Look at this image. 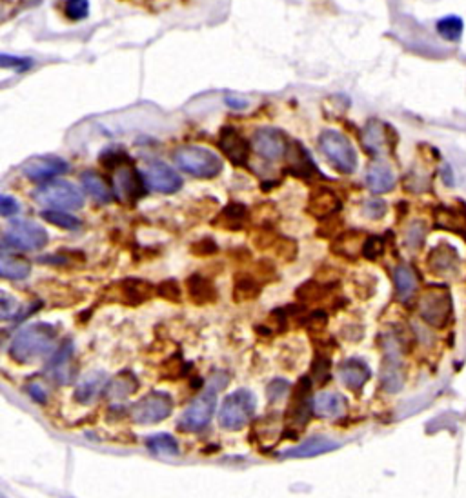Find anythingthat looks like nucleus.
Masks as SVG:
<instances>
[{"label":"nucleus","mask_w":466,"mask_h":498,"mask_svg":"<svg viewBox=\"0 0 466 498\" xmlns=\"http://www.w3.org/2000/svg\"><path fill=\"white\" fill-rule=\"evenodd\" d=\"M139 384L133 373L123 371L121 375H117L111 382H108L106 385V397L114 400H124L126 397H130L132 393H135Z\"/></svg>","instance_id":"393cba45"},{"label":"nucleus","mask_w":466,"mask_h":498,"mask_svg":"<svg viewBox=\"0 0 466 498\" xmlns=\"http://www.w3.org/2000/svg\"><path fill=\"white\" fill-rule=\"evenodd\" d=\"M288 390H290V384L286 380H273L272 384L268 385V399H270V402H275V400H281L282 397H285L286 393H288Z\"/></svg>","instance_id":"37998d69"},{"label":"nucleus","mask_w":466,"mask_h":498,"mask_svg":"<svg viewBox=\"0 0 466 498\" xmlns=\"http://www.w3.org/2000/svg\"><path fill=\"white\" fill-rule=\"evenodd\" d=\"M188 293L195 304H208L215 300V287L204 276L193 275L188 278Z\"/></svg>","instance_id":"c756f323"},{"label":"nucleus","mask_w":466,"mask_h":498,"mask_svg":"<svg viewBox=\"0 0 466 498\" xmlns=\"http://www.w3.org/2000/svg\"><path fill=\"white\" fill-rule=\"evenodd\" d=\"M370 375V367H368V364L364 362V360H361V358H348V360H344L339 367L341 382L353 391L361 390L362 385L368 382Z\"/></svg>","instance_id":"aec40b11"},{"label":"nucleus","mask_w":466,"mask_h":498,"mask_svg":"<svg viewBox=\"0 0 466 498\" xmlns=\"http://www.w3.org/2000/svg\"><path fill=\"white\" fill-rule=\"evenodd\" d=\"M310 384L308 378H301L299 384L295 385L294 393H292V402L288 408V415H286V422L288 426H294L297 429L306 424L310 420Z\"/></svg>","instance_id":"4468645a"},{"label":"nucleus","mask_w":466,"mask_h":498,"mask_svg":"<svg viewBox=\"0 0 466 498\" xmlns=\"http://www.w3.org/2000/svg\"><path fill=\"white\" fill-rule=\"evenodd\" d=\"M32 271V266L27 260L18 257H9V255H4L0 258V275L4 278H11V280H22L29 275Z\"/></svg>","instance_id":"c85d7f7f"},{"label":"nucleus","mask_w":466,"mask_h":498,"mask_svg":"<svg viewBox=\"0 0 466 498\" xmlns=\"http://www.w3.org/2000/svg\"><path fill=\"white\" fill-rule=\"evenodd\" d=\"M425 235H426V226L421 222V220H416V222H412V226L408 227L406 246L408 248L417 249L423 244V241H425Z\"/></svg>","instance_id":"4c0bfd02"},{"label":"nucleus","mask_w":466,"mask_h":498,"mask_svg":"<svg viewBox=\"0 0 466 498\" xmlns=\"http://www.w3.org/2000/svg\"><path fill=\"white\" fill-rule=\"evenodd\" d=\"M441 180H443L446 187H453V184H455V175H453V169L450 164H444L443 168H441Z\"/></svg>","instance_id":"49530a36"},{"label":"nucleus","mask_w":466,"mask_h":498,"mask_svg":"<svg viewBox=\"0 0 466 498\" xmlns=\"http://www.w3.org/2000/svg\"><path fill=\"white\" fill-rule=\"evenodd\" d=\"M219 148H221L222 153L230 159L231 164H235V166H246V162H248L249 144L245 136L237 131L235 127H222L221 136H219Z\"/></svg>","instance_id":"2eb2a0df"},{"label":"nucleus","mask_w":466,"mask_h":498,"mask_svg":"<svg viewBox=\"0 0 466 498\" xmlns=\"http://www.w3.org/2000/svg\"><path fill=\"white\" fill-rule=\"evenodd\" d=\"M435 29L439 33V36L446 42H459L462 33H465V20L458 15H448L437 20Z\"/></svg>","instance_id":"cd10ccee"},{"label":"nucleus","mask_w":466,"mask_h":498,"mask_svg":"<svg viewBox=\"0 0 466 498\" xmlns=\"http://www.w3.org/2000/svg\"><path fill=\"white\" fill-rule=\"evenodd\" d=\"M0 66L4 69H17V71H27L33 66L32 59H20V57H11V55H0Z\"/></svg>","instance_id":"58836bf2"},{"label":"nucleus","mask_w":466,"mask_h":498,"mask_svg":"<svg viewBox=\"0 0 466 498\" xmlns=\"http://www.w3.org/2000/svg\"><path fill=\"white\" fill-rule=\"evenodd\" d=\"M366 184L371 193H376V195L388 193V191L394 190L395 186L394 169L390 168L386 162H383V160H376V162L368 168Z\"/></svg>","instance_id":"412c9836"},{"label":"nucleus","mask_w":466,"mask_h":498,"mask_svg":"<svg viewBox=\"0 0 466 498\" xmlns=\"http://www.w3.org/2000/svg\"><path fill=\"white\" fill-rule=\"evenodd\" d=\"M115 195L124 202H135L146 195V182L142 180L141 173L132 168L130 164H124L117 168L114 177Z\"/></svg>","instance_id":"9d476101"},{"label":"nucleus","mask_w":466,"mask_h":498,"mask_svg":"<svg viewBox=\"0 0 466 498\" xmlns=\"http://www.w3.org/2000/svg\"><path fill=\"white\" fill-rule=\"evenodd\" d=\"M385 364L381 371L383 387L388 393H397L403 387V375H401V351L394 339H388L385 342Z\"/></svg>","instance_id":"f8f14e48"},{"label":"nucleus","mask_w":466,"mask_h":498,"mask_svg":"<svg viewBox=\"0 0 466 498\" xmlns=\"http://www.w3.org/2000/svg\"><path fill=\"white\" fill-rule=\"evenodd\" d=\"M394 280H395V290H397L399 299L408 300L416 291V275L408 266H397L394 271Z\"/></svg>","instance_id":"7c9ffc66"},{"label":"nucleus","mask_w":466,"mask_h":498,"mask_svg":"<svg viewBox=\"0 0 466 498\" xmlns=\"http://www.w3.org/2000/svg\"><path fill=\"white\" fill-rule=\"evenodd\" d=\"M385 144L386 136L383 124L377 122V120H370L366 127H364V133H362V145L366 148L368 153L379 155L383 148H385Z\"/></svg>","instance_id":"bb28decb"},{"label":"nucleus","mask_w":466,"mask_h":498,"mask_svg":"<svg viewBox=\"0 0 466 498\" xmlns=\"http://www.w3.org/2000/svg\"><path fill=\"white\" fill-rule=\"evenodd\" d=\"M42 218L46 222L53 224V226H59L62 229H78L82 226V222L78 220L75 215H69L66 211H60V209H44L42 211Z\"/></svg>","instance_id":"72a5a7b5"},{"label":"nucleus","mask_w":466,"mask_h":498,"mask_svg":"<svg viewBox=\"0 0 466 498\" xmlns=\"http://www.w3.org/2000/svg\"><path fill=\"white\" fill-rule=\"evenodd\" d=\"M261 291V285L252 278V276H239L235 282V290H233V297L237 300L255 299Z\"/></svg>","instance_id":"c9c22d12"},{"label":"nucleus","mask_w":466,"mask_h":498,"mask_svg":"<svg viewBox=\"0 0 466 498\" xmlns=\"http://www.w3.org/2000/svg\"><path fill=\"white\" fill-rule=\"evenodd\" d=\"M146 446L153 455H160V457H175L179 453V444L172 435L160 433V435H153L146 440Z\"/></svg>","instance_id":"473e14b6"},{"label":"nucleus","mask_w":466,"mask_h":498,"mask_svg":"<svg viewBox=\"0 0 466 498\" xmlns=\"http://www.w3.org/2000/svg\"><path fill=\"white\" fill-rule=\"evenodd\" d=\"M27 393H29V397H32L35 402H41V404H44L46 397H48L44 391V387L39 384H29V387H27Z\"/></svg>","instance_id":"de8ad7c7"},{"label":"nucleus","mask_w":466,"mask_h":498,"mask_svg":"<svg viewBox=\"0 0 466 498\" xmlns=\"http://www.w3.org/2000/svg\"><path fill=\"white\" fill-rule=\"evenodd\" d=\"M81 184L86 193L97 200V202H109L111 200V190L108 182L95 171H84L81 175Z\"/></svg>","instance_id":"a878e982"},{"label":"nucleus","mask_w":466,"mask_h":498,"mask_svg":"<svg viewBox=\"0 0 466 498\" xmlns=\"http://www.w3.org/2000/svg\"><path fill=\"white\" fill-rule=\"evenodd\" d=\"M319 150L328 159V162L344 175H350L357 169V151L348 136H344L343 133L335 129H324L319 135Z\"/></svg>","instance_id":"f03ea898"},{"label":"nucleus","mask_w":466,"mask_h":498,"mask_svg":"<svg viewBox=\"0 0 466 498\" xmlns=\"http://www.w3.org/2000/svg\"><path fill=\"white\" fill-rule=\"evenodd\" d=\"M428 269H430L434 275L439 276L455 275L459 269L458 251H455L452 246H437L430 253V257H428Z\"/></svg>","instance_id":"a211bd4d"},{"label":"nucleus","mask_w":466,"mask_h":498,"mask_svg":"<svg viewBox=\"0 0 466 498\" xmlns=\"http://www.w3.org/2000/svg\"><path fill=\"white\" fill-rule=\"evenodd\" d=\"M18 311V304L13 297H9L8 293L0 294V318L8 320V318L15 317Z\"/></svg>","instance_id":"79ce46f5"},{"label":"nucleus","mask_w":466,"mask_h":498,"mask_svg":"<svg viewBox=\"0 0 466 498\" xmlns=\"http://www.w3.org/2000/svg\"><path fill=\"white\" fill-rule=\"evenodd\" d=\"M42 0H20L17 4V11L15 13H18V11H24V9H32L35 8V6L41 4Z\"/></svg>","instance_id":"09e8293b"},{"label":"nucleus","mask_w":466,"mask_h":498,"mask_svg":"<svg viewBox=\"0 0 466 498\" xmlns=\"http://www.w3.org/2000/svg\"><path fill=\"white\" fill-rule=\"evenodd\" d=\"M106 373L91 371L84 375L75 387V400L78 404H91L106 387Z\"/></svg>","instance_id":"4be33fe9"},{"label":"nucleus","mask_w":466,"mask_h":498,"mask_svg":"<svg viewBox=\"0 0 466 498\" xmlns=\"http://www.w3.org/2000/svg\"><path fill=\"white\" fill-rule=\"evenodd\" d=\"M73 342L66 340L62 346L59 348V351L55 353V357L51 358L50 366H48V373L53 380H57L59 384H69L73 378L71 371V358H73Z\"/></svg>","instance_id":"6ab92c4d"},{"label":"nucleus","mask_w":466,"mask_h":498,"mask_svg":"<svg viewBox=\"0 0 466 498\" xmlns=\"http://www.w3.org/2000/svg\"><path fill=\"white\" fill-rule=\"evenodd\" d=\"M386 211H388V206H386L385 200L381 199H371L364 204V213H366V217H370L371 220L383 218L386 215Z\"/></svg>","instance_id":"a19ab883"},{"label":"nucleus","mask_w":466,"mask_h":498,"mask_svg":"<svg viewBox=\"0 0 466 498\" xmlns=\"http://www.w3.org/2000/svg\"><path fill=\"white\" fill-rule=\"evenodd\" d=\"M226 104L233 109H245L246 106H248V102H246V100H237V99H231V97H228Z\"/></svg>","instance_id":"8fccbe9b"},{"label":"nucleus","mask_w":466,"mask_h":498,"mask_svg":"<svg viewBox=\"0 0 466 498\" xmlns=\"http://www.w3.org/2000/svg\"><path fill=\"white\" fill-rule=\"evenodd\" d=\"M175 164L182 171L197 178H213L222 171V160L217 153L200 145H182L173 155Z\"/></svg>","instance_id":"7ed1b4c3"},{"label":"nucleus","mask_w":466,"mask_h":498,"mask_svg":"<svg viewBox=\"0 0 466 498\" xmlns=\"http://www.w3.org/2000/svg\"><path fill=\"white\" fill-rule=\"evenodd\" d=\"M57 339H59V333L51 324H42V322L29 324L15 335L13 342L9 346V355L20 364L35 362L53 351Z\"/></svg>","instance_id":"f257e3e1"},{"label":"nucleus","mask_w":466,"mask_h":498,"mask_svg":"<svg viewBox=\"0 0 466 498\" xmlns=\"http://www.w3.org/2000/svg\"><path fill=\"white\" fill-rule=\"evenodd\" d=\"M252 142H254L255 151L266 160L281 159L286 153L285 135L273 129V127H261V129H257Z\"/></svg>","instance_id":"dca6fc26"},{"label":"nucleus","mask_w":466,"mask_h":498,"mask_svg":"<svg viewBox=\"0 0 466 498\" xmlns=\"http://www.w3.org/2000/svg\"><path fill=\"white\" fill-rule=\"evenodd\" d=\"M306 209L317 218L331 217V215L341 211V200L331 190H328V187L324 186H319L310 193Z\"/></svg>","instance_id":"f3484780"},{"label":"nucleus","mask_w":466,"mask_h":498,"mask_svg":"<svg viewBox=\"0 0 466 498\" xmlns=\"http://www.w3.org/2000/svg\"><path fill=\"white\" fill-rule=\"evenodd\" d=\"M313 409L319 417H341L346 411V400L337 393L322 391L313 399Z\"/></svg>","instance_id":"b1692460"},{"label":"nucleus","mask_w":466,"mask_h":498,"mask_svg":"<svg viewBox=\"0 0 466 498\" xmlns=\"http://www.w3.org/2000/svg\"><path fill=\"white\" fill-rule=\"evenodd\" d=\"M123 291L126 297H130V302L137 304L142 300L150 299L151 285L142 280H126L123 284Z\"/></svg>","instance_id":"f704fd0d"},{"label":"nucleus","mask_w":466,"mask_h":498,"mask_svg":"<svg viewBox=\"0 0 466 498\" xmlns=\"http://www.w3.org/2000/svg\"><path fill=\"white\" fill-rule=\"evenodd\" d=\"M419 315L426 324L434 327H443L452 315V299L443 287H432L425 291L419 300Z\"/></svg>","instance_id":"1a4fd4ad"},{"label":"nucleus","mask_w":466,"mask_h":498,"mask_svg":"<svg viewBox=\"0 0 466 498\" xmlns=\"http://www.w3.org/2000/svg\"><path fill=\"white\" fill-rule=\"evenodd\" d=\"M18 211H20V206H18L17 199H13V197L9 195H2L0 197V213H2V217H13V215H17Z\"/></svg>","instance_id":"c03bdc74"},{"label":"nucleus","mask_w":466,"mask_h":498,"mask_svg":"<svg viewBox=\"0 0 466 498\" xmlns=\"http://www.w3.org/2000/svg\"><path fill=\"white\" fill-rule=\"evenodd\" d=\"M246 217H248V208L245 204H239V202H231L222 209L217 222L228 227V229H240Z\"/></svg>","instance_id":"2f4dec72"},{"label":"nucleus","mask_w":466,"mask_h":498,"mask_svg":"<svg viewBox=\"0 0 466 498\" xmlns=\"http://www.w3.org/2000/svg\"><path fill=\"white\" fill-rule=\"evenodd\" d=\"M255 413V397L248 390H237L228 394L219 409V424L224 429H242Z\"/></svg>","instance_id":"39448f33"},{"label":"nucleus","mask_w":466,"mask_h":498,"mask_svg":"<svg viewBox=\"0 0 466 498\" xmlns=\"http://www.w3.org/2000/svg\"><path fill=\"white\" fill-rule=\"evenodd\" d=\"M33 199L46 208L60 209V211L64 209L75 211L84 206L82 191L77 186H73L71 182L66 180L46 182L44 186H41L33 193Z\"/></svg>","instance_id":"20e7f679"},{"label":"nucleus","mask_w":466,"mask_h":498,"mask_svg":"<svg viewBox=\"0 0 466 498\" xmlns=\"http://www.w3.org/2000/svg\"><path fill=\"white\" fill-rule=\"evenodd\" d=\"M158 293L163 294L164 299L167 300H179V297H181V291H179V287H177L175 280L163 282V284L158 285Z\"/></svg>","instance_id":"a18cd8bd"},{"label":"nucleus","mask_w":466,"mask_h":498,"mask_svg":"<svg viewBox=\"0 0 466 498\" xmlns=\"http://www.w3.org/2000/svg\"><path fill=\"white\" fill-rule=\"evenodd\" d=\"M64 15L73 20H84L90 15V0H64Z\"/></svg>","instance_id":"e433bc0d"},{"label":"nucleus","mask_w":466,"mask_h":498,"mask_svg":"<svg viewBox=\"0 0 466 498\" xmlns=\"http://www.w3.org/2000/svg\"><path fill=\"white\" fill-rule=\"evenodd\" d=\"M69 169L68 162L59 157H36L24 164V177L33 182H48Z\"/></svg>","instance_id":"ddd939ff"},{"label":"nucleus","mask_w":466,"mask_h":498,"mask_svg":"<svg viewBox=\"0 0 466 498\" xmlns=\"http://www.w3.org/2000/svg\"><path fill=\"white\" fill-rule=\"evenodd\" d=\"M144 180L151 190L163 195H173L182 187L181 175L164 162H151L144 171Z\"/></svg>","instance_id":"9b49d317"},{"label":"nucleus","mask_w":466,"mask_h":498,"mask_svg":"<svg viewBox=\"0 0 466 498\" xmlns=\"http://www.w3.org/2000/svg\"><path fill=\"white\" fill-rule=\"evenodd\" d=\"M173 400L167 393L153 391L142 397L139 402L132 406V420L137 424H157L172 415Z\"/></svg>","instance_id":"6e6552de"},{"label":"nucleus","mask_w":466,"mask_h":498,"mask_svg":"<svg viewBox=\"0 0 466 498\" xmlns=\"http://www.w3.org/2000/svg\"><path fill=\"white\" fill-rule=\"evenodd\" d=\"M48 244V233L33 220H13L2 236V248L36 251Z\"/></svg>","instance_id":"423d86ee"},{"label":"nucleus","mask_w":466,"mask_h":498,"mask_svg":"<svg viewBox=\"0 0 466 498\" xmlns=\"http://www.w3.org/2000/svg\"><path fill=\"white\" fill-rule=\"evenodd\" d=\"M215 408H217V385H215V380H212L199 399H195L190 408L186 409L181 422H179V427L182 431L204 429L212 420Z\"/></svg>","instance_id":"0eeeda50"},{"label":"nucleus","mask_w":466,"mask_h":498,"mask_svg":"<svg viewBox=\"0 0 466 498\" xmlns=\"http://www.w3.org/2000/svg\"><path fill=\"white\" fill-rule=\"evenodd\" d=\"M385 249V244H383V239L381 236H368L366 241L362 242V255L368 258V260H376Z\"/></svg>","instance_id":"ea45409f"},{"label":"nucleus","mask_w":466,"mask_h":498,"mask_svg":"<svg viewBox=\"0 0 466 498\" xmlns=\"http://www.w3.org/2000/svg\"><path fill=\"white\" fill-rule=\"evenodd\" d=\"M337 448H339V444H335L334 440L326 439V436H313V439L306 440V442H303V444L288 449V451L285 453V457L310 458V457H317V455L328 453V451H334V449Z\"/></svg>","instance_id":"5701e85b"}]
</instances>
